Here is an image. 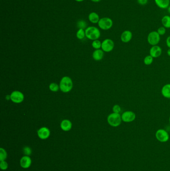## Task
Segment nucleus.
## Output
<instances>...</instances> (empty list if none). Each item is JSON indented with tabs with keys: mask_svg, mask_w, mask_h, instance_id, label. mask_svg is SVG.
Returning a JSON list of instances; mask_svg holds the SVG:
<instances>
[{
	"mask_svg": "<svg viewBox=\"0 0 170 171\" xmlns=\"http://www.w3.org/2000/svg\"><path fill=\"white\" fill-rule=\"evenodd\" d=\"M107 121L109 125L112 127H119L122 122L121 115L113 112L108 116Z\"/></svg>",
	"mask_w": 170,
	"mask_h": 171,
	"instance_id": "nucleus-2",
	"label": "nucleus"
},
{
	"mask_svg": "<svg viewBox=\"0 0 170 171\" xmlns=\"http://www.w3.org/2000/svg\"><path fill=\"white\" fill-rule=\"evenodd\" d=\"M9 167L8 162L6 161H0V168L3 171L7 170Z\"/></svg>",
	"mask_w": 170,
	"mask_h": 171,
	"instance_id": "nucleus-26",
	"label": "nucleus"
},
{
	"mask_svg": "<svg viewBox=\"0 0 170 171\" xmlns=\"http://www.w3.org/2000/svg\"><path fill=\"white\" fill-rule=\"evenodd\" d=\"M161 40L160 36L157 31H152L147 36V42L152 46L158 45Z\"/></svg>",
	"mask_w": 170,
	"mask_h": 171,
	"instance_id": "nucleus-4",
	"label": "nucleus"
},
{
	"mask_svg": "<svg viewBox=\"0 0 170 171\" xmlns=\"http://www.w3.org/2000/svg\"><path fill=\"white\" fill-rule=\"evenodd\" d=\"M166 43L167 46L169 48V49L170 48V36H168L166 40Z\"/></svg>",
	"mask_w": 170,
	"mask_h": 171,
	"instance_id": "nucleus-31",
	"label": "nucleus"
},
{
	"mask_svg": "<svg viewBox=\"0 0 170 171\" xmlns=\"http://www.w3.org/2000/svg\"><path fill=\"white\" fill-rule=\"evenodd\" d=\"M169 123H170V117H169Z\"/></svg>",
	"mask_w": 170,
	"mask_h": 171,
	"instance_id": "nucleus-36",
	"label": "nucleus"
},
{
	"mask_svg": "<svg viewBox=\"0 0 170 171\" xmlns=\"http://www.w3.org/2000/svg\"><path fill=\"white\" fill-rule=\"evenodd\" d=\"M112 111L115 113L120 114L121 112V107L119 105H115L113 107Z\"/></svg>",
	"mask_w": 170,
	"mask_h": 171,
	"instance_id": "nucleus-27",
	"label": "nucleus"
},
{
	"mask_svg": "<svg viewBox=\"0 0 170 171\" xmlns=\"http://www.w3.org/2000/svg\"><path fill=\"white\" fill-rule=\"evenodd\" d=\"M155 137L157 140L161 143L167 142L170 139L169 133L165 129H158L155 133Z\"/></svg>",
	"mask_w": 170,
	"mask_h": 171,
	"instance_id": "nucleus-6",
	"label": "nucleus"
},
{
	"mask_svg": "<svg viewBox=\"0 0 170 171\" xmlns=\"http://www.w3.org/2000/svg\"><path fill=\"white\" fill-rule=\"evenodd\" d=\"M133 38V34L130 30H125L122 33L120 36V40L122 42L124 43H128L132 40Z\"/></svg>",
	"mask_w": 170,
	"mask_h": 171,
	"instance_id": "nucleus-13",
	"label": "nucleus"
},
{
	"mask_svg": "<svg viewBox=\"0 0 170 171\" xmlns=\"http://www.w3.org/2000/svg\"><path fill=\"white\" fill-rule=\"evenodd\" d=\"M104 51L102 50H95L92 54V58L96 61L101 60L103 58Z\"/></svg>",
	"mask_w": 170,
	"mask_h": 171,
	"instance_id": "nucleus-16",
	"label": "nucleus"
},
{
	"mask_svg": "<svg viewBox=\"0 0 170 171\" xmlns=\"http://www.w3.org/2000/svg\"><path fill=\"white\" fill-rule=\"evenodd\" d=\"M88 19L92 23L96 24L98 23L99 21V16L97 13L92 12L88 16Z\"/></svg>",
	"mask_w": 170,
	"mask_h": 171,
	"instance_id": "nucleus-18",
	"label": "nucleus"
},
{
	"mask_svg": "<svg viewBox=\"0 0 170 171\" xmlns=\"http://www.w3.org/2000/svg\"><path fill=\"white\" fill-rule=\"evenodd\" d=\"M20 166L24 169L29 168L32 164V160L31 157L28 156H24L20 160Z\"/></svg>",
	"mask_w": 170,
	"mask_h": 171,
	"instance_id": "nucleus-12",
	"label": "nucleus"
},
{
	"mask_svg": "<svg viewBox=\"0 0 170 171\" xmlns=\"http://www.w3.org/2000/svg\"><path fill=\"white\" fill-rule=\"evenodd\" d=\"M99 27L103 30H109L112 27L113 25L112 20L108 17L100 19L98 23Z\"/></svg>",
	"mask_w": 170,
	"mask_h": 171,
	"instance_id": "nucleus-5",
	"label": "nucleus"
},
{
	"mask_svg": "<svg viewBox=\"0 0 170 171\" xmlns=\"http://www.w3.org/2000/svg\"><path fill=\"white\" fill-rule=\"evenodd\" d=\"M101 45H102V43L98 40H94L92 43V47L96 50L101 48Z\"/></svg>",
	"mask_w": 170,
	"mask_h": 171,
	"instance_id": "nucleus-24",
	"label": "nucleus"
},
{
	"mask_svg": "<svg viewBox=\"0 0 170 171\" xmlns=\"http://www.w3.org/2000/svg\"><path fill=\"white\" fill-rule=\"evenodd\" d=\"M60 127V128L63 131L68 132L72 129V124L70 120L65 119L61 122Z\"/></svg>",
	"mask_w": 170,
	"mask_h": 171,
	"instance_id": "nucleus-14",
	"label": "nucleus"
},
{
	"mask_svg": "<svg viewBox=\"0 0 170 171\" xmlns=\"http://www.w3.org/2000/svg\"><path fill=\"white\" fill-rule=\"evenodd\" d=\"M114 48V42L111 39H106L102 42L101 49L106 53L111 52Z\"/></svg>",
	"mask_w": 170,
	"mask_h": 171,
	"instance_id": "nucleus-9",
	"label": "nucleus"
},
{
	"mask_svg": "<svg viewBox=\"0 0 170 171\" xmlns=\"http://www.w3.org/2000/svg\"><path fill=\"white\" fill-rule=\"evenodd\" d=\"M161 94L164 98L170 99V84H167L163 86Z\"/></svg>",
	"mask_w": 170,
	"mask_h": 171,
	"instance_id": "nucleus-17",
	"label": "nucleus"
},
{
	"mask_svg": "<svg viewBox=\"0 0 170 171\" xmlns=\"http://www.w3.org/2000/svg\"><path fill=\"white\" fill-rule=\"evenodd\" d=\"M77 26H78V27L79 29H84L86 27V23L85 21H81L78 22V24H77Z\"/></svg>",
	"mask_w": 170,
	"mask_h": 171,
	"instance_id": "nucleus-29",
	"label": "nucleus"
},
{
	"mask_svg": "<svg viewBox=\"0 0 170 171\" xmlns=\"http://www.w3.org/2000/svg\"><path fill=\"white\" fill-rule=\"evenodd\" d=\"M8 157V153L4 148H0V161H6Z\"/></svg>",
	"mask_w": 170,
	"mask_h": 171,
	"instance_id": "nucleus-20",
	"label": "nucleus"
},
{
	"mask_svg": "<svg viewBox=\"0 0 170 171\" xmlns=\"http://www.w3.org/2000/svg\"><path fill=\"white\" fill-rule=\"evenodd\" d=\"M162 24L165 28H170V16L165 15L161 20Z\"/></svg>",
	"mask_w": 170,
	"mask_h": 171,
	"instance_id": "nucleus-19",
	"label": "nucleus"
},
{
	"mask_svg": "<svg viewBox=\"0 0 170 171\" xmlns=\"http://www.w3.org/2000/svg\"><path fill=\"white\" fill-rule=\"evenodd\" d=\"M167 55H168V56H169V57H170V49H168L167 51Z\"/></svg>",
	"mask_w": 170,
	"mask_h": 171,
	"instance_id": "nucleus-32",
	"label": "nucleus"
},
{
	"mask_svg": "<svg viewBox=\"0 0 170 171\" xmlns=\"http://www.w3.org/2000/svg\"><path fill=\"white\" fill-rule=\"evenodd\" d=\"M154 59L153 57H152L151 55H148L145 57L144 59L143 62L146 66H150L153 63Z\"/></svg>",
	"mask_w": 170,
	"mask_h": 171,
	"instance_id": "nucleus-21",
	"label": "nucleus"
},
{
	"mask_svg": "<svg viewBox=\"0 0 170 171\" xmlns=\"http://www.w3.org/2000/svg\"><path fill=\"white\" fill-rule=\"evenodd\" d=\"M137 3L141 6L146 5L148 2V0H137Z\"/></svg>",
	"mask_w": 170,
	"mask_h": 171,
	"instance_id": "nucleus-30",
	"label": "nucleus"
},
{
	"mask_svg": "<svg viewBox=\"0 0 170 171\" xmlns=\"http://www.w3.org/2000/svg\"><path fill=\"white\" fill-rule=\"evenodd\" d=\"M38 138L41 140H46L50 137V131L48 128L43 127L38 129L37 132Z\"/></svg>",
	"mask_w": 170,
	"mask_h": 171,
	"instance_id": "nucleus-10",
	"label": "nucleus"
},
{
	"mask_svg": "<svg viewBox=\"0 0 170 171\" xmlns=\"http://www.w3.org/2000/svg\"><path fill=\"white\" fill-rule=\"evenodd\" d=\"M76 1L78 2H82L84 1V0H76Z\"/></svg>",
	"mask_w": 170,
	"mask_h": 171,
	"instance_id": "nucleus-35",
	"label": "nucleus"
},
{
	"mask_svg": "<svg viewBox=\"0 0 170 171\" xmlns=\"http://www.w3.org/2000/svg\"><path fill=\"white\" fill-rule=\"evenodd\" d=\"M121 118L122 122H133L136 118V115L133 111H126L122 114Z\"/></svg>",
	"mask_w": 170,
	"mask_h": 171,
	"instance_id": "nucleus-7",
	"label": "nucleus"
},
{
	"mask_svg": "<svg viewBox=\"0 0 170 171\" xmlns=\"http://www.w3.org/2000/svg\"><path fill=\"white\" fill-rule=\"evenodd\" d=\"M150 55L154 58L160 57L162 54V49L159 46L156 45L152 46L149 51Z\"/></svg>",
	"mask_w": 170,
	"mask_h": 171,
	"instance_id": "nucleus-11",
	"label": "nucleus"
},
{
	"mask_svg": "<svg viewBox=\"0 0 170 171\" xmlns=\"http://www.w3.org/2000/svg\"><path fill=\"white\" fill-rule=\"evenodd\" d=\"M158 33L160 35V36H164L166 33V28H165V27H160L158 29L157 31Z\"/></svg>",
	"mask_w": 170,
	"mask_h": 171,
	"instance_id": "nucleus-28",
	"label": "nucleus"
},
{
	"mask_svg": "<svg viewBox=\"0 0 170 171\" xmlns=\"http://www.w3.org/2000/svg\"><path fill=\"white\" fill-rule=\"evenodd\" d=\"M23 152L25 156H30L32 154V150L30 147L26 146L23 149Z\"/></svg>",
	"mask_w": 170,
	"mask_h": 171,
	"instance_id": "nucleus-25",
	"label": "nucleus"
},
{
	"mask_svg": "<svg viewBox=\"0 0 170 171\" xmlns=\"http://www.w3.org/2000/svg\"><path fill=\"white\" fill-rule=\"evenodd\" d=\"M76 37L79 40H82L85 37V32L84 29H79L78 31L77 32Z\"/></svg>",
	"mask_w": 170,
	"mask_h": 171,
	"instance_id": "nucleus-22",
	"label": "nucleus"
},
{
	"mask_svg": "<svg viewBox=\"0 0 170 171\" xmlns=\"http://www.w3.org/2000/svg\"><path fill=\"white\" fill-rule=\"evenodd\" d=\"M85 36L89 40H98L100 37V32L98 29L95 27H89L86 29Z\"/></svg>",
	"mask_w": 170,
	"mask_h": 171,
	"instance_id": "nucleus-3",
	"label": "nucleus"
},
{
	"mask_svg": "<svg viewBox=\"0 0 170 171\" xmlns=\"http://www.w3.org/2000/svg\"><path fill=\"white\" fill-rule=\"evenodd\" d=\"M49 89L53 92H56L59 89V85H58L55 83H52L49 85Z\"/></svg>",
	"mask_w": 170,
	"mask_h": 171,
	"instance_id": "nucleus-23",
	"label": "nucleus"
},
{
	"mask_svg": "<svg viewBox=\"0 0 170 171\" xmlns=\"http://www.w3.org/2000/svg\"><path fill=\"white\" fill-rule=\"evenodd\" d=\"M11 100L13 103L20 104L24 100V95L23 93L19 91H14L10 95Z\"/></svg>",
	"mask_w": 170,
	"mask_h": 171,
	"instance_id": "nucleus-8",
	"label": "nucleus"
},
{
	"mask_svg": "<svg viewBox=\"0 0 170 171\" xmlns=\"http://www.w3.org/2000/svg\"><path fill=\"white\" fill-rule=\"evenodd\" d=\"M168 13H169L170 14V6L168 7Z\"/></svg>",
	"mask_w": 170,
	"mask_h": 171,
	"instance_id": "nucleus-34",
	"label": "nucleus"
},
{
	"mask_svg": "<svg viewBox=\"0 0 170 171\" xmlns=\"http://www.w3.org/2000/svg\"><path fill=\"white\" fill-rule=\"evenodd\" d=\"M156 5L161 9H167L170 5V0H154Z\"/></svg>",
	"mask_w": 170,
	"mask_h": 171,
	"instance_id": "nucleus-15",
	"label": "nucleus"
},
{
	"mask_svg": "<svg viewBox=\"0 0 170 171\" xmlns=\"http://www.w3.org/2000/svg\"><path fill=\"white\" fill-rule=\"evenodd\" d=\"M73 88V82L71 78L64 76L62 78L59 83V89L63 93H67L72 91Z\"/></svg>",
	"mask_w": 170,
	"mask_h": 171,
	"instance_id": "nucleus-1",
	"label": "nucleus"
},
{
	"mask_svg": "<svg viewBox=\"0 0 170 171\" xmlns=\"http://www.w3.org/2000/svg\"><path fill=\"white\" fill-rule=\"evenodd\" d=\"M91 1H92V2H99L101 0H91Z\"/></svg>",
	"mask_w": 170,
	"mask_h": 171,
	"instance_id": "nucleus-33",
	"label": "nucleus"
}]
</instances>
